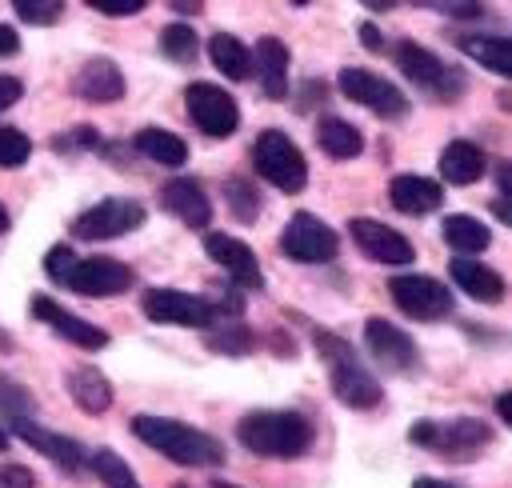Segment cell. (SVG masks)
<instances>
[{
	"mask_svg": "<svg viewBox=\"0 0 512 488\" xmlns=\"http://www.w3.org/2000/svg\"><path fill=\"white\" fill-rule=\"evenodd\" d=\"M132 432L148 448H156L160 456H168L176 464H188V468H216V464H224V444L216 436L184 424V420L144 412V416H132Z\"/></svg>",
	"mask_w": 512,
	"mask_h": 488,
	"instance_id": "cell-1",
	"label": "cell"
},
{
	"mask_svg": "<svg viewBox=\"0 0 512 488\" xmlns=\"http://www.w3.org/2000/svg\"><path fill=\"white\" fill-rule=\"evenodd\" d=\"M236 436L248 452L268 456V460H296L312 448V420L300 412H248L236 424Z\"/></svg>",
	"mask_w": 512,
	"mask_h": 488,
	"instance_id": "cell-2",
	"label": "cell"
},
{
	"mask_svg": "<svg viewBox=\"0 0 512 488\" xmlns=\"http://www.w3.org/2000/svg\"><path fill=\"white\" fill-rule=\"evenodd\" d=\"M312 344H316V352H320L324 364H328V384H332V392H336L340 404L368 412V408H376V404L384 400L380 380L356 360V352H352L348 340H340L336 332L316 328V332H312Z\"/></svg>",
	"mask_w": 512,
	"mask_h": 488,
	"instance_id": "cell-3",
	"label": "cell"
},
{
	"mask_svg": "<svg viewBox=\"0 0 512 488\" xmlns=\"http://www.w3.org/2000/svg\"><path fill=\"white\" fill-rule=\"evenodd\" d=\"M408 440L444 456V460H456V464H468L476 460L488 444H492V428L476 416H452V420H416L408 428Z\"/></svg>",
	"mask_w": 512,
	"mask_h": 488,
	"instance_id": "cell-4",
	"label": "cell"
},
{
	"mask_svg": "<svg viewBox=\"0 0 512 488\" xmlns=\"http://www.w3.org/2000/svg\"><path fill=\"white\" fill-rule=\"evenodd\" d=\"M252 168L280 192H304L308 184V160L296 148V140L280 128H264L252 140Z\"/></svg>",
	"mask_w": 512,
	"mask_h": 488,
	"instance_id": "cell-5",
	"label": "cell"
},
{
	"mask_svg": "<svg viewBox=\"0 0 512 488\" xmlns=\"http://www.w3.org/2000/svg\"><path fill=\"white\" fill-rule=\"evenodd\" d=\"M396 68L424 92H432L436 100H456L464 92V72L448 68L436 52H428L424 44L416 40H400L396 44Z\"/></svg>",
	"mask_w": 512,
	"mask_h": 488,
	"instance_id": "cell-6",
	"label": "cell"
},
{
	"mask_svg": "<svg viewBox=\"0 0 512 488\" xmlns=\"http://www.w3.org/2000/svg\"><path fill=\"white\" fill-rule=\"evenodd\" d=\"M184 108H188V120H192L204 136H212V140H228V136L240 128V108H236V100H232L220 84H212V80H192V84L184 88Z\"/></svg>",
	"mask_w": 512,
	"mask_h": 488,
	"instance_id": "cell-7",
	"label": "cell"
},
{
	"mask_svg": "<svg viewBox=\"0 0 512 488\" xmlns=\"http://www.w3.org/2000/svg\"><path fill=\"white\" fill-rule=\"evenodd\" d=\"M144 204L140 200H128V196H108L92 208H84L76 220H72V236L76 240H116V236H128L144 224Z\"/></svg>",
	"mask_w": 512,
	"mask_h": 488,
	"instance_id": "cell-8",
	"label": "cell"
},
{
	"mask_svg": "<svg viewBox=\"0 0 512 488\" xmlns=\"http://www.w3.org/2000/svg\"><path fill=\"white\" fill-rule=\"evenodd\" d=\"M280 252L296 264H328L340 252V236L312 212H296L280 232Z\"/></svg>",
	"mask_w": 512,
	"mask_h": 488,
	"instance_id": "cell-9",
	"label": "cell"
},
{
	"mask_svg": "<svg viewBox=\"0 0 512 488\" xmlns=\"http://www.w3.org/2000/svg\"><path fill=\"white\" fill-rule=\"evenodd\" d=\"M140 308L152 324H176V328H212V320H216L212 300L180 292V288H148Z\"/></svg>",
	"mask_w": 512,
	"mask_h": 488,
	"instance_id": "cell-10",
	"label": "cell"
},
{
	"mask_svg": "<svg viewBox=\"0 0 512 488\" xmlns=\"http://www.w3.org/2000/svg\"><path fill=\"white\" fill-rule=\"evenodd\" d=\"M336 84H340V92H344L352 104H364L368 112H376V116H384V120L408 116V96H404L392 80H384V76H376V72H368V68H340Z\"/></svg>",
	"mask_w": 512,
	"mask_h": 488,
	"instance_id": "cell-11",
	"label": "cell"
},
{
	"mask_svg": "<svg viewBox=\"0 0 512 488\" xmlns=\"http://www.w3.org/2000/svg\"><path fill=\"white\" fill-rule=\"evenodd\" d=\"M396 308L412 320H444L452 312V288L440 284L436 276H420V272H404V276H392L388 284Z\"/></svg>",
	"mask_w": 512,
	"mask_h": 488,
	"instance_id": "cell-12",
	"label": "cell"
},
{
	"mask_svg": "<svg viewBox=\"0 0 512 488\" xmlns=\"http://www.w3.org/2000/svg\"><path fill=\"white\" fill-rule=\"evenodd\" d=\"M136 284V272L124 264V260H112V256H88V260H76L64 288L80 292V296H120Z\"/></svg>",
	"mask_w": 512,
	"mask_h": 488,
	"instance_id": "cell-13",
	"label": "cell"
},
{
	"mask_svg": "<svg viewBox=\"0 0 512 488\" xmlns=\"http://www.w3.org/2000/svg\"><path fill=\"white\" fill-rule=\"evenodd\" d=\"M348 236H352V244H356L368 260H376V264H412V260H416V248L408 244V236H400L396 228H388V224H380V220L356 216V220H348Z\"/></svg>",
	"mask_w": 512,
	"mask_h": 488,
	"instance_id": "cell-14",
	"label": "cell"
},
{
	"mask_svg": "<svg viewBox=\"0 0 512 488\" xmlns=\"http://www.w3.org/2000/svg\"><path fill=\"white\" fill-rule=\"evenodd\" d=\"M364 344L376 356V364H384L388 372H412L420 364V352H416L412 336L404 328H396L392 320H384V316H372L364 324Z\"/></svg>",
	"mask_w": 512,
	"mask_h": 488,
	"instance_id": "cell-15",
	"label": "cell"
},
{
	"mask_svg": "<svg viewBox=\"0 0 512 488\" xmlns=\"http://www.w3.org/2000/svg\"><path fill=\"white\" fill-rule=\"evenodd\" d=\"M204 252H208V260L212 264H220L240 288H264V272H260V260H256V252L244 244V240H236V236H228V232H208L204 236Z\"/></svg>",
	"mask_w": 512,
	"mask_h": 488,
	"instance_id": "cell-16",
	"label": "cell"
},
{
	"mask_svg": "<svg viewBox=\"0 0 512 488\" xmlns=\"http://www.w3.org/2000/svg\"><path fill=\"white\" fill-rule=\"evenodd\" d=\"M28 312L36 316V320H44L56 336H64V340H72L76 348H108V332L104 328H96L92 320H84V316H76V312H64L52 296H32V304H28Z\"/></svg>",
	"mask_w": 512,
	"mask_h": 488,
	"instance_id": "cell-17",
	"label": "cell"
},
{
	"mask_svg": "<svg viewBox=\"0 0 512 488\" xmlns=\"http://www.w3.org/2000/svg\"><path fill=\"white\" fill-rule=\"evenodd\" d=\"M72 92L88 104H116L124 96V72L116 60L108 56H92L80 64V72L72 76Z\"/></svg>",
	"mask_w": 512,
	"mask_h": 488,
	"instance_id": "cell-18",
	"label": "cell"
},
{
	"mask_svg": "<svg viewBox=\"0 0 512 488\" xmlns=\"http://www.w3.org/2000/svg\"><path fill=\"white\" fill-rule=\"evenodd\" d=\"M160 208L172 212V216H176L180 224H188V228H208V220H212V200H208L204 188H200L196 180H188V176L168 180V184L160 188Z\"/></svg>",
	"mask_w": 512,
	"mask_h": 488,
	"instance_id": "cell-19",
	"label": "cell"
},
{
	"mask_svg": "<svg viewBox=\"0 0 512 488\" xmlns=\"http://www.w3.org/2000/svg\"><path fill=\"white\" fill-rule=\"evenodd\" d=\"M388 200H392V208L404 212V216H428V212H436V208L444 204V188H440L436 180H428V176L400 172V176H392V184H388Z\"/></svg>",
	"mask_w": 512,
	"mask_h": 488,
	"instance_id": "cell-20",
	"label": "cell"
},
{
	"mask_svg": "<svg viewBox=\"0 0 512 488\" xmlns=\"http://www.w3.org/2000/svg\"><path fill=\"white\" fill-rule=\"evenodd\" d=\"M16 436H20L24 444H32L40 456H48L52 464H60L64 472H80V464L88 460L84 448H80L72 436H60V432H52V428H40L36 420L16 424Z\"/></svg>",
	"mask_w": 512,
	"mask_h": 488,
	"instance_id": "cell-21",
	"label": "cell"
},
{
	"mask_svg": "<svg viewBox=\"0 0 512 488\" xmlns=\"http://www.w3.org/2000/svg\"><path fill=\"white\" fill-rule=\"evenodd\" d=\"M252 64H256V76L264 84V96L288 100V44L276 36H260L252 48Z\"/></svg>",
	"mask_w": 512,
	"mask_h": 488,
	"instance_id": "cell-22",
	"label": "cell"
},
{
	"mask_svg": "<svg viewBox=\"0 0 512 488\" xmlns=\"http://www.w3.org/2000/svg\"><path fill=\"white\" fill-rule=\"evenodd\" d=\"M64 388H68V396L76 400V408L88 412V416H100V412L112 408V384H108V376H104L100 368H92V364L68 368Z\"/></svg>",
	"mask_w": 512,
	"mask_h": 488,
	"instance_id": "cell-23",
	"label": "cell"
},
{
	"mask_svg": "<svg viewBox=\"0 0 512 488\" xmlns=\"http://www.w3.org/2000/svg\"><path fill=\"white\" fill-rule=\"evenodd\" d=\"M448 272H452L456 288L468 292L472 300H480V304H500L504 300V276L496 268H488L480 260H468V256H456L448 264Z\"/></svg>",
	"mask_w": 512,
	"mask_h": 488,
	"instance_id": "cell-24",
	"label": "cell"
},
{
	"mask_svg": "<svg viewBox=\"0 0 512 488\" xmlns=\"http://www.w3.org/2000/svg\"><path fill=\"white\" fill-rule=\"evenodd\" d=\"M484 168H488V156L472 140H448V148L440 152V180H448L456 188L476 184L484 176Z\"/></svg>",
	"mask_w": 512,
	"mask_h": 488,
	"instance_id": "cell-25",
	"label": "cell"
},
{
	"mask_svg": "<svg viewBox=\"0 0 512 488\" xmlns=\"http://www.w3.org/2000/svg\"><path fill=\"white\" fill-rule=\"evenodd\" d=\"M312 136H316L320 152H328L332 160H352V156H360V148H364L360 128L348 124V120H340V116H320Z\"/></svg>",
	"mask_w": 512,
	"mask_h": 488,
	"instance_id": "cell-26",
	"label": "cell"
},
{
	"mask_svg": "<svg viewBox=\"0 0 512 488\" xmlns=\"http://www.w3.org/2000/svg\"><path fill=\"white\" fill-rule=\"evenodd\" d=\"M132 148L152 160V164H164V168H180L188 160V144L176 136V132H164V128H140L132 136Z\"/></svg>",
	"mask_w": 512,
	"mask_h": 488,
	"instance_id": "cell-27",
	"label": "cell"
},
{
	"mask_svg": "<svg viewBox=\"0 0 512 488\" xmlns=\"http://www.w3.org/2000/svg\"><path fill=\"white\" fill-rule=\"evenodd\" d=\"M460 52L472 56L480 68L496 72V76H512V44H508V36H488V32L460 36Z\"/></svg>",
	"mask_w": 512,
	"mask_h": 488,
	"instance_id": "cell-28",
	"label": "cell"
},
{
	"mask_svg": "<svg viewBox=\"0 0 512 488\" xmlns=\"http://www.w3.org/2000/svg\"><path fill=\"white\" fill-rule=\"evenodd\" d=\"M440 236H444V244H448L452 252H460V256L484 252V248L492 244L488 224H484V220H476V216H468V212L448 216V220H444V228H440Z\"/></svg>",
	"mask_w": 512,
	"mask_h": 488,
	"instance_id": "cell-29",
	"label": "cell"
},
{
	"mask_svg": "<svg viewBox=\"0 0 512 488\" xmlns=\"http://www.w3.org/2000/svg\"><path fill=\"white\" fill-rule=\"evenodd\" d=\"M208 60H212V68L224 72L228 80H248V76H252V52H248L236 36H228V32H212V40H208Z\"/></svg>",
	"mask_w": 512,
	"mask_h": 488,
	"instance_id": "cell-30",
	"label": "cell"
},
{
	"mask_svg": "<svg viewBox=\"0 0 512 488\" xmlns=\"http://www.w3.org/2000/svg\"><path fill=\"white\" fill-rule=\"evenodd\" d=\"M216 328H208V348L212 352H224V356H248L256 348V336L240 324V320H212Z\"/></svg>",
	"mask_w": 512,
	"mask_h": 488,
	"instance_id": "cell-31",
	"label": "cell"
},
{
	"mask_svg": "<svg viewBox=\"0 0 512 488\" xmlns=\"http://www.w3.org/2000/svg\"><path fill=\"white\" fill-rule=\"evenodd\" d=\"M88 464H92V472H96V480H100L104 488H140L136 472H132L112 448H96V452L88 456Z\"/></svg>",
	"mask_w": 512,
	"mask_h": 488,
	"instance_id": "cell-32",
	"label": "cell"
},
{
	"mask_svg": "<svg viewBox=\"0 0 512 488\" xmlns=\"http://www.w3.org/2000/svg\"><path fill=\"white\" fill-rule=\"evenodd\" d=\"M196 32H192V24H168L164 32H160V52L172 60V64H192L196 60Z\"/></svg>",
	"mask_w": 512,
	"mask_h": 488,
	"instance_id": "cell-33",
	"label": "cell"
},
{
	"mask_svg": "<svg viewBox=\"0 0 512 488\" xmlns=\"http://www.w3.org/2000/svg\"><path fill=\"white\" fill-rule=\"evenodd\" d=\"M32 392L24 388V384H16V380H8V376H0V416H8V424L16 428V424H24L28 416H32Z\"/></svg>",
	"mask_w": 512,
	"mask_h": 488,
	"instance_id": "cell-34",
	"label": "cell"
},
{
	"mask_svg": "<svg viewBox=\"0 0 512 488\" xmlns=\"http://www.w3.org/2000/svg\"><path fill=\"white\" fill-rule=\"evenodd\" d=\"M224 200H228V208H232V216H236L240 224H252V220L260 216V196H256V188H252L248 180H240V176H232V180L224 184Z\"/></svg>",
	"mask_w": 512,
	"mask_h": 488,
	"instance_id": "cell-35",
	"label": "cell"
},
{
	"mask_svg": "<svg viewBox=\"0 0 512 488\" xmlns=\"http://www.w3.org/2000/svg\"><path fill=\"white\" fill-rule=\"evenodd\" d=\"M28 156H32V140L20 128L0 124V168H20Z\"/></svg>",
	"mask_w": 512,
	"mask_h": 488,
	"instance_id": "cell-36",
	"label": "cell"
},
{
	"mask_svg": "<svg viewBox=\"0 0 512 488\" xmlns=\"http://www.w3.org/2000/svg\"><path fill=\"white\" fill-rule=\"evenodd\" d=\"M12 8H16V16L28 20V24H56V20L64 16V4H60V0H16Z\"/></svg>",
	"mask_w": 512,
	"mask_h": 488,
	"instance_id": "cell-37",
	"label": "cell"
},
{
	"mask_svg": "<svg viewBox=\"0 0 512 488\" xmlns=\"http://www.w3.org/2000/svg\"><path fill=\"white\" fill-rule=\"evenodd\" d=\"M76 260H80V256H76L68 244H52L48 256H44V272H48V280H52V284H64Z\"/></svg>",
	"mask_w": 512,
	"mask_h": 488,
	"instance_id": "cell-38",
	"label": "cell"
},
{
	"mask_svg": "<svg viewBox=\"0 0 512 488\" xmlns=\"http://www.w3.org/2000/svg\"><path fill=\"white\" fill-rule=\"evenodd\" d=\"M96 144H100V132L88 128V124H80V128H72V132H64V136L52 140L56 152H80V148H96Z\"/></svg>",
	"mask_w": 512,
	"mask_h": 488,
	"instance_id": "cell-39",
	"label": "cell"
},
{
	"mask_svg": "<svg viewBox=\"0 0 512 488\" xmlns=\"http://www.w3.org/2000/svg\"><path fill=\"white\" fill-rule=\"evenodd\" d=\"M88 8L104 16H136L144 12V0H88Z\"/></svg>",
	"mask_w": 512,
	"mask_h": 488,
	"instance_id": "cell-40",
	"label": "cell"
},
{
	"mask_svg": "<svg viewBox=\"0 0 512 488\" xmlns=\"http://www.w3.org/2000/svg\"><path fill=\"white\" fill-rule=\"evenodd\" d=\"M0 484H4V488H32L36 476H32L28 468H20V464H8V468H0Z\"/></svg>",
	"mask_w": 512,
	"mask_h": 488,
	"instance_id": "cell-41",
	"label": "cell"
},
{
	"mask_svg": "<svg viewBox=\"0 0 512 488\" xmlns=\"http://www.w3.org/2000/svg\"><path fill=\"white\" fill-rule=\"evenodd\" d=\"M20 96H24V84H20L16 76H0V112L12 108Z\"/></svg>",
	"mask_w": 512,
	"mask_h": 488,
	"instance_id": "cell-42",
	"label": "cell"
},
{
	"mask_svg": "<svg viewBox=\"0 0 512 488\" xmlns=\"http://www.w3.org/2000/svg\"><path fill=\"white\" fill-rule=\"evenodd\" d=\"M16 52H20V36H16V28L0 24V56H16Z\"/></svg>",
	"mask_w": 512,
	"mask_h": 488,
	"instance_id": "cell-43",
	"label": "cell"
},
{
	"mask_svg": "<svg viewBox=\"0 0 512 488\" xmlns=\"http://www.w3.org/2000/svg\"><path fill=\"white\" fill-rule=\"evenodd\" d=\"M360 40H364V48H372V52H384V36L376 32V24H360Z\"/></svg>",
	"mask_w": 512,
	"mask_h": 488,
	"instance_id": "cell-44",
	"label": "cell"
},
{
	"mask_svg": "<svg viewBox=\"0 0 512 488\" xmlns=\"http://www.w3.org/2000/svg\"><path fill=\"white\" fill-rule=\"evenodd\" d=\"M444 12H448V16H484L480 4H444Z\"/></svg>",
	"mask_w": 512,
	"mask_h": 488,
	"instance_id": "cell-45",
	"label": "cell"
},
{
	"mask_svg": "<svg viewBox=\"0 0 512 488\" xmlns=\"http://www.w3.org/2000/svg\"><path fill=\"white\" fill-rule=\"evenodd\" d=\"M496 412H500V420H504V424H512V396H508V392H500V396H496Z\"/></svg>",
	"mask_w": 512,
	"mask_h": 488,
	"instance_id": "cell-46",
	"label": "cell"
},
{
	"mask_svg": "<svg viewBox=\"0 0 512 488\" xmlns=\"http://www.w3.org/2000/svg\"><path fill=\"white\" fill-rule=\"evenodd\" d=\"M412 488H460V484H448V480H436V476H416Z\"/></svg>",
	"mask_w": 512,
	"mask_h": 488,
	"instance_id": "cell-47",
	"label": "cell"
},
{
	"mask_svg": "<svg viewBox=\"0 0 512 488\" xmlns=\"http://www.w3.org/2000/svg\"><path fill=\"white\" fill-rule=\"evenodd\" d=\"M172 8H176V12H192V16H196V12L204 8V4H196V0H176Z\"/></svg>",
	"mask_w": 512,
	"mask_h": 488,
	"instance_id": "cell-48",
	"label": "cell"
},
{
	"mask_svg": "<svg viewBox=\"0 0 512 488\" xmlns=\"http://www.w3.org/2000/svg\"><path fill=\"white\" fill-rule=\"evenodd\" d=\"M492 208H496V216H500V220H504V224H508V220H512V212H508V204H504V200H496V204H492Z\"/></svg>",
	"mask_w": 512,
	"mask_h": 488,
	"instance_id": "cell-49",
	"label": "cell"
},
{
	"mask_svg": "<svg viewBox=\"0 0 512 488\" xmlns=\"http://www.w3.org/2000/svg\"><path fill=\"white\" fill-rule=\"evenodd\" d=\"M4 232H8V208L0 204V236H4Z\"/></svg>",
	"mask_w": 512,
	"mask_h": 488,
	"instance_id": "cell-50",
	"label": "cell"
},
{
	"mask_svg": "<svg viewBox=\"0 0 512 488\" xmlns=\"http://www.w3.org/2000/svg\"><path fill=\"white\" fill-rule=\"evenodd\" d=\"M4 448H8V432L0 428V452H4Z\"/></svg>",
	"mask_w": 512,
	"mask_h": 488,
	"instance_id": "cell-51",
	"label": "cell"
},
{
	"mask_svg": "<svg viewBox=\"0 0 512 488\" xmlns=\"http://www.w3.org/2000/svg\"><path fill=\"white\" fill-rule=\"evenodd\" d=\"M212 488H240V484H228V480H216Z\"/></svg>",
	"mask_w": 512,
	"mask_h": 488,
	"instance_id": "cell-52",
	"label": "cell"
},
{
	"mask_svg": "<svg viewBox=\"0 0 512 488\" xmlns=\"http://www.w3.org/2000/svg\"><path fill=\"white\" fill-rule=\"evenodd\" d=\"M176 488H188V484H176Z\"/></svg>",
	"mask_w": 512,
	"mask_h": 488,
	"instance_id": "cell-53",
	"label": "cell"
}]
</instances>
